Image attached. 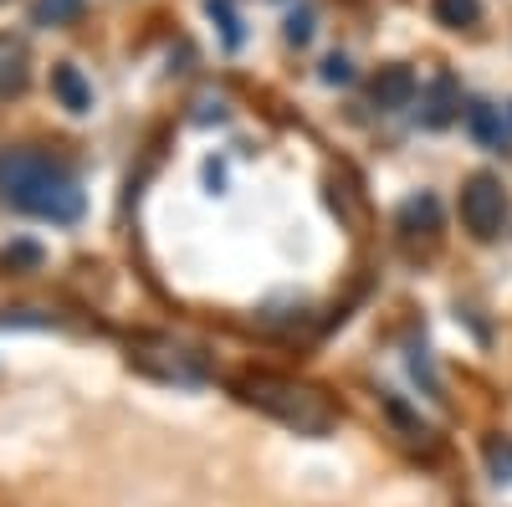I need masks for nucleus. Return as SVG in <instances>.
<instances>
[{
	"label": "nucleus",
	"mask_w": 512,
	"mask_h": 507,
	"mask_svg": "<svg viewBox=\"0 0 512 507\" xmlns=\"http://www.w3.org/2000/svg\"><path fill=\"white\" fill-rule=\"evenodd\" d=\"M0 200L52 226H72L88 210L77 180L67 175V164H57L52 154H36V149H0Z\"/></svg>",
	"instance_id": "nucleus-1"
},
{
	"label": "nucleus",
	"mask_w": 512,
	"mask_h": 507,
	"mask_svg": "<svg viewBox=\"0 0 512 507\" xmlns=\"http://www.w3.org/2000/svg\"><path fill=\"white\" fill-rule=\"evenodd\" d=\"M236 390H241L246 405L267 410L272 420L292 426L297 436H328V431H333V420H338V410H333L318 390L297 385V379H282V374H246Z\"/></svg>",
	"instance_id": "nucleus-2"
},
{
	"label": "nucleus",
	"mask_w": 512,
	"mask_h": 507,
	"mask_svg": "<svg viewBox=\"0 0 512 507\" xmlns=\"http://www.w3.org/2000/svg\"><path fill=\"white\" fill-rule=\"evenodd\" d=\"M461 221H466V231H472L477 241H492L497 231H502V221H507V190H502V180L497 175H472L461 185Z\"/></svg>",
	"instance_id": "nucleus-3"
},
{
	"label": "nucleus",
	"mask_w": 512,
	"mask_h": 507,
	"mask_svg": "<svg viewBox=\"0 0 512 507\" xmlns=\"http://www.w3.org/2000/svg\"><path fill=\"white\" fill-rule=\"evenodd\" d=\"M128 359H134L144 374L175 379V385H195V379H200V364H195L180 344H169V338H139V344L128 349Z\"/></svg>",
	"instance_id": "nucleus-4"
},
{
	"label": "nucleus",
	"mask_w": 512,
	"mask_h": 507,
	"mask_svg": "<svg viewBox=\"0 0 512 507\" xmlns=\"http://www.w3.org/2000/svg\"><path fill=\"white\" fill-rule=\"evenodd\" d=\"M415 98H420V82H415L410 67H384V72L374 77V108L400 113V108H410Z\"/></svg>",
	"instance_id": "nucleus-5"
},
{
	"label": "nucleus",
	"mask_w": 512,
	"mask_h": 507,
	"mask_svg": "<svg viewBox=\"0 0 512 507\" xmlns=\"http://www.w3.org/2000/svg\"><path fill=\"white\" fill-rule=\"evenodd\" d=\"M52 93H57V103H62L67 113H88V108H93V82L82 77L72 62H57V67H52Z\"/></svg>",
	"instance_id": "nucleus-6"
},
{
	"label": "nucleus",
	"mask_w": 512,
	"mask_h": 507,
	"mask_svg": "<svg viewBox=\"0 0 512 507\" xmlns=\"http://www.w3.org/2000/svg\"><path fill=\"white\" fill-rule=\"evenodd\" d=\"M466 129H472V139H477V144L497 149V144H502V134H507V123H502V113H497L492 103H472V108H466Z\"/></svg>",
	"instance_id": "nucleus-7"
},
{
	"label": "nucleus",
	"mask_w": 512,
	"mask_h": 507,
	"mask_svg": "<svg viewBox=\"0 0 512 507\" xmlns=\"http://www.w3.org/2000/svg\"><path fill=\"white\" fill-rule=\"evenodd\" d=\"M456 82L451 77H436L431 82V98H425V123H431V129H446V123L456 118Z\"/></svg>",
	"instance_id": "nucleus-8"
},
{
	"label": "nucleus",
	"mask_w": 512,
	"mask_h": 507,
	"mask_svg": "<svg viewBox=\"0 0 512 507\" xmlns=\"http://www.w3.org/2000/svg\"><path fill=\"white\" fill-rule=\"evenodd\" d=\"M26 88V47L21 41H0V93H21Z\"/></svg>",
	"instance_id": "nucleus-9"
},
{
	"label": "nucleus",
	"mask_w": 512,
	"mask_h": 507,
	"mask_svg": "<svg viewBox=\"0 0 512 507\" xmlns=\"http://www.w3.org/2000/svg\"><path fill=\"white\" fill-rule=\"evenodd\" d=\"M400 226L431 236V231L441 226V205H436V195H415V200H405V205H400Z\"/></svg>",
	"instance_id": "nucleus-10"
},
{
	"label": "nucleus",
	"mask_w": 512,
	"mask_h": 507,
	"mask_svg": "<svg viewBox=\"0 0 512 507\" xmlns=\"http://www.w3.org/2000/svg\"><path fill=\"white\" fill-rule=\"evenodd\" d=\"M431 11H436L441 26L466 31V26H477V21H482V0H431Z\"/></svg>",
	"instance_id": "nucleus-11"
},
{
	"label": "nucleus",
	"mask_w": 512,
	"mask_h": 507,
	"mask_svg": "<svg viewBox=\"0 0 512 507\" xmlns=\"http://www.w3.org/2000/svg\"><path fill=\"white\" fill-rule=\"evenodd\" d=\"M82 6L88 0H36L31 16H36V26H72L82 16Z\"/></svg>",
	"instance_id": "nucleus-12"
},
{
	"label": "nucleus",
	"mask_w": 512,
	"mask_h": 507,
	"mask_svg": "<svg viewBox=\"0 0 512 507\" xmlns=\"http://www.w3.org/2000/svg\"><path fill=\"white\" fill-rule=\"evenodd\" d=\"M205 11L216 16V26H221V36H226V47H241V16H236V0H205Z\"/></svg>",
	"instance_id": "nucleus-13"
},
{
	"label": "nucleus",
	"mask_w": 512,
	"mask_h": 507,
	"mask_svg": "<svg viewBox=\"0 0 512 507\" xmlns=\"http://www.w3.org/2000/svg\"><path fill=\"white\" fill-rule=\"evenodd\" d=\"M487 467L497 482H512V441H502V436L487 441Z\"/></svg>",
	"instance_id": "nucleus-14"
},
{
	"label": "nucleus",
	"mask_w": 512,
	"mask_h": 507,
	"mask_svg": "<svg viewBox=\"0 0 512 507\" xmlns=\"http://www.w3.org/2000/svg\"><path fill=\"white\" fill-rule=\"evenodd\" d=\"M323 82H333V88H344V82H354V62L333 52V57L323 62Z\"/></svg>",
	"instance_id": "nucleus-15"
},
{
	"label": "nucleus",
	"mask_w": 512,
	"mask_h": 507,
	"mask_svg": "<svg viewBox=\"0 0 512 507\" xmlns=\"http://www.w3.org/2000/svg\"><path fill=\"white\" fill-rule=\"evenodd\" d=\"M41 262V251L31 246V241H16V246H6V267H36Z\"/></svg>",
	"instance_id": "nucleus-16"
},
{
	"label": "nucleus",
	"mask_w": 512,
	"mask_h": 507,
	"mask_svg": "<svg viewBox=\"0 0 512 507\" xmlns=\"http://www.w3.org/2000/svg\"><path fill=\"white\" fill-rule=\"evenodd\" d=\"M308 36H313V16H308V11H297V16L287 21V41H297V47H303Z\"/></svg>",
	"instance_id": "nucleus-17"
},
{
	"label": "nucleus",
	"mask_w": 512,
	"mask_h": 507,
	"mask_svg": "<svg viewBox=\"0 0 512 507\" xmlns=\"http://www.w3.org/2000/svg\"><path fill=\"white\" fill-rule=\"evenodd\" d=\"M0 6H6V0H0Z\"/></svg>",
	"instance_id": "nucleus-18"
}]
</instances>
